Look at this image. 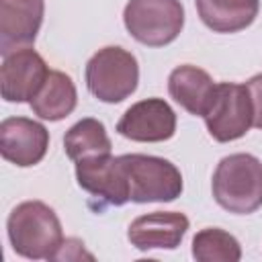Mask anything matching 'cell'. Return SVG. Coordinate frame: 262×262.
Instances as JSON below:
<instances>
[{"label":"cell","instance_id":"1","mask_svg":"<svg viewBox=\"0 0 262 262\" xmlns=\"http://www.w3.org/2000/svg\"><path fill=\"white\" fill-rule=\"evenodd\" d=\"M6 231L12 250L29 260H55L63 244V231L55 211L41 201L16 205L8 215Z\"/></svg>","mask_w":262,"mask_h":262},{"label":"cell","instance_id":"2","mask_svg":"<svg viewBox=\"0 0 262 262\" xmlns=\"http://www.w3.org/2000/svg\"><path fill=\"white\" fill-rule=\"evenodd\" d=\"M213 199L235 215H248L262 207V162L252 154L225 156L213 172Z\"/></svg>","mask_w":262,"mask_h":262},{"label":"cell","instance_id":"3","mask_svg":"<svg viewBox=\"0 0 262 262\" xmlns=\"http://www.w3.org/2000/svg\"><path fill=\"white\" fill-rule=\"evenodd\" d=\"M139 82V66L131 51L108 45L98 49L86 63L88 90L102 102L115 104L131 96Z\"/></svg>","mask_w":262,"mask_h":262},{"label":"cell","instance_id":"4","mask_svg":"<svg viewBox=\"0 0 262 262\" xmlns=\"http://www.w3.org/2000/svg\"><path fill=\"white\" fill-rule=\"evenodd\" d=\"M123 23L135 41L147 47H164L180 35L184 8L180 0H129Z\"/></svg>","mask_w":262,"mask_h":262},{"label":"cell","instance_id":"5","mask_svg":"<svg viewBox=\"0 0 262 262\" xmlns=\"http://www.w3.org/2000/svg\"><path fill=\"white\" fill-rule=\"evenodd\" d=\"M121 160L133 203H168L180 196L182 174L172 162L145 154H125Z\"/></svg>","mask_w":262,"mask_h":262},{"label":"cell","instance_id":"6","mask_svg":"<svg viewBox=\"0 0 262 262\" xmlns=\"http://www.w3.org/2000/svg\"><path fill=\"white\" fill-rule=\"evenodd\" d=\"M203 119L209 135L219 143L244 137L252 127V100L246 84H217L215 96Z\"/></svg>","mask_w":262,"mask_h":262},{"label":"cell","instance_id":"7","mask_svg":"<svg viewBox=\"0 0 262 262\" xmlns=\"http://www.w3.org/2000/svg\"><path fill=\"white\" fill-rule=\"evenodd\" d=\"M45 59L33 47L4 55L0 66V92L6 102H31L49 76Z\"/></svg>","mask_w":262,"mask_h":262},{"label":"cell","instance_id":"8","mask_svg":"<svg viewBox=\"0 0 262 262\" xmlns=\"http://www.w3.org/2000/svg\"><path fill=\"white\" fill-rule=\"evenodd\" d=\"M117 131L131 141H166L176 131V113L164 98H145L123 113L117 123Z\"/></svg>","mask_w":262,"mask_h":262},{"label":"cell","instance_id":"9","mask_svg":"<svg viewBox=\"0 0 262 262\" xmlns=\"http://www.w3.org/2000/svg\"><path fill=\"white\" fill-rule=\"evenodd\" d=\"M76 180L80 188L106 201L108 205H125L131 201L129 180L121 156L113 158L106 154L76 162Z\"/></svg>","mask_w":262,"mask_h":262},{"label":"cell","instance_id":"10","mask_svg":"<svg viewBox=\"0 0 262 262\" xmlns=\"http://www.w3.org/2000/svg\"><path fill=\"white\" fill-rule=\"evenodd\" d=\"M49 147V131L27 117H8L0 123V154L6 162L29 168L39 164Z\"/></svg>","mask_w":262,"mask_h":262},{"label":"cell","instance_id":"11","mask_svg":"<svg viewBox=\"0 0 262 262\" xmlns=\"http://www.w3.org/2000/svg\"><path fill=\"white\" fill-rule=\"evenodd\" d=\"M43 0H0V51L2 55L31 47L43 23Z\"/></svg>","mask_w":262,"mask_h":262},{"label":"cell","instance_id":"12","mask_svg":"<svg viewBox=\"0 0 262 262\" xmlns=\"http://www.w3.org/2000/svg\"><path fill=\"white\" fill-rule=\"evenodd\" d=\"M188 229V217L178 211H154L131 221L127 239L141 252L147 250H174L180 246Z\"/></svg>","mask_w":262,"mask_h":262},{"label":"cell","instance_id":"13","mask_svg":"<svg viewBox=\"0 0 262 262\" xmlns=\"http://www.w3.org/2000/svg\"><path fill=\"white\" fill-rule=\"evenodd\" d=\"M215 88H217V84L213 82V78L205 70L190 66V63L174 68L168 78L170 96L186 113L196 115V117H205V113L215 96Z\"/></svg>","mask_w":262,"mask_h":262},{"label":"cell","instance_id":"14","mask_svg":"<svg viewBox=\"0 0 262 262\" xmlns=\"http://www.w3.org/2000/svg\"><path fill=\"white\" fill-rule=\"evenodd\" d=\"M201 20L215 33L248 29L260 10V0H194Z\"/></svg>","mask_w":262,"mask_h":262},{"label":"cell","instance_id":"15","mask_svg":"<svg viewBox=\"0 0 262 262\" xmlns=\"http://www.w3.org/2000/svg\"><path fill=\"white\" fill-rule=\"evenodd\" d=\"M76 102L78 94L72 78L63 72L51 70L37 96L31 100V108L39 119L61 121L76 108Z\"/></svg>","mask_w":262,"mask_h":262},{"label":"cell","instance_id":"16","mask_svg":"<svg viewBox=\"0 0 262 262\" xmlns=\"http://www.w3.org/2000/svg\"><path fill=\"white\" fill-rule=\"evenodd\" d=\"M111 147L113 145L104 125L92 117L78 121L63 135V149L72 162H80L94 156H106L111 154Z\"/></svg>","mask_w":262,"mask_h":262},{"label":"cell","instance_id":"17","mask_svg":"<svg viewBox=\"0 0 262 262\" xmlns=\"http://www.w3.org/2000/svg\"><path fill=\"white\" fill-rule=\"evenodd\" d=\"M192 256L199 262H237L242 248L231 233L219 227H205L192 237Z\"/></svg>","mask_w":262,"mask_h":262},{"label":"cell","instance_id":"18","mask_svg":"<svg viewBox=\"0 0 262 262\" xmlns=\"http://www.w3.org/2000/svg\"><path fill=\"white\" fill-rule=\"evenodd\" d=\"M246 88L252 100V125L256 129H262V74L252 76L246 82Z\"/></svg>","mask_w":262,"mask_h":262}]
</instances>
